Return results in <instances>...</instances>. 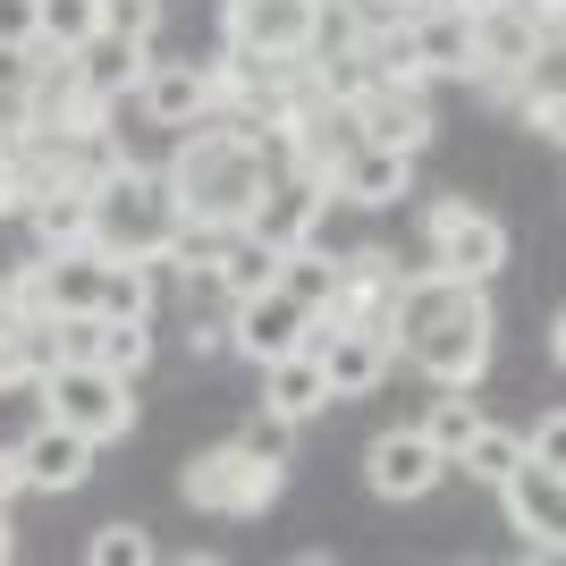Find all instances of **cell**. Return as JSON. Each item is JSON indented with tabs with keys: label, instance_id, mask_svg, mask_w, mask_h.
Returning a JSON list of instances; mask_svg holds the SVG:
<instances>
[{
	"label": "cell",
	"instance_id": "cell-1",
	"mask_svg": "<svg viewBox=\"0 0 566 566\" xmlns=\"http://www.w3.org/2000/svg\"><path fill=\"white\" fill-rule=\"evenodd\" d=\"M389 347H398V364H415L431 389H473L499 355L491 287L449 280V271H431V262H406L398 296H389Z\"/></svg>",
	"mask_w": 566,
	"mask_h": 566
},
{
	"label": "cell",
	"instance_id": "cell-2",
	"mask_svg": "<svg viewBox=\"0 0 566 566\" xmlns=\"http://www.w3.org/2000/svg\"><path fill=\"white\" fill-rule=\"evenodd\" d=\"M169 195H178V212L187 220H212V229H245L262 203V187L280 178V153L271 136H245L229 118H195L169 136V161H161Z\"/></svg>",
	"mask_w": 566,
	"mask_h": 566
},
{
	"label": "cell",
	"instance_id": "cell-3",
	"mask_svg": "<svg viewBox=\"0 0 566 566\" xmlns=\"http://www.w3.org/2000/svg\"><path fill=\"white\" fill-rule=\"evenodd\" d=\"M178 220H187V212H178L161 161L118 153V161L94 178V245H102V254H161Z\"/></svg>",
	"mask_w": 566,
	"mask_h": 566
},
{
	"label": "cell",
	"instance_id": "cell-4",
	"mask_svg": "<svg viewBox=\"0 0 566 566\" xmlns=\"http://www.w3.org/2000/svg\"><path fill=\"white\" fill-rule=\"evenodd\" d=\"M287 491V465L280 457H254L245 440H212L178 465V499L195 516H220V524H254L262 507H280Z\"/></svg>",
	"mask_w": 566,
	"mask_h": 566
},
{
	"label": "cell",
	"instance_id": "cell-5",
	"mask_svg": "<svg viewBox=\"0 0 566 566\" xmlns=\"http://www.w3.org/2000/svg\"><path fill=\"white\" fill-rule=\"evenodd\" d=\"M507 254H516V237H507V220L482 212L465 187L457 195H431L423 203V262L431 271H449V280H473L491 287L499 271H507Z\"/></svg>",
	"mask_w": 566,
	"mask_h": 566
},
{
	"label": "cell",
	"instance_id": "cell-6",
	"mask_svg": "<svg viewBox=\"0 0 566 566\" xmlns=\"http://www.w3.org/2000/svg\"><path fill=\"white\" fill-rule=\"evenodd\" d=\"M34 398H43V415H51V423L85 431L94 449H111V440H136V423H144L136 380L102 373V364H60V373H43V380H34Z\"/></svg>",
	"mask_w": 566,
	"mask_h": 566
},
{
	"label": "cell",
	"instance_id": "cell-7",
	"mask_svg": "<svg viewBox=\"0 0 566 566\" xmlns=\"http://www.w3.org/2000/svg\"><path fill=\"white\" fill-rule=\"evenodd\" d=\"M347 127L355 144H380V153H406V161H423L431 144H440V111H431V85H364L347 102Z\"/></svg>",
	"mask_w": 566,
	"mask_h": 566
},
{
	"label": "cell",
	"instance_id": "cell-8",
	"mask_svg": "<svg viewBox=\"0 0 566 566\" xmlns=\"http://www.w3.org/2000/svg\"><path fill=\"white\" fill-rule=\"evenodd\" d=\"M499 499H507V524H516V542H524V558H558L566 549V465L558 457H533L524 449V465L499 482Z\"/></svg>",
	"mask_w": 566,
	"mask_h": 566
},
{
	"label": "cell",
	"instance_id": "cell-9",
	"mask_svg": "<svg viewBox=\"0 0 566 566\" xmlns=\"http://www.w3.org/2000/svg\"><path fill=\"white\" fill-rule=\"evenodd\" d=\"M313 355H322V380H331V406L347 398H380L389 389V373H398V347H389V331H355V322H322L313 313Z\"/></svg>",
	"mask_w": 566,
	"mask_h": 566
},
{
	"label": "cell",
	"instance_id": "cell-10",
	"mask_svg": "<svg viewBox=\"0 0 566 566\" xmlns=\"http://www.w3.org/2000/svg\"><path fill=\"white\" fill-rule=\"evenodd\" d=\"M322 0H220V43L254 60H305Z\"/></svg>",
	"mask_w": 566,
	"mask_h": 566
},
{
	"label": "cell",
	"instance_id": "cell-11",
	"mask_svg": "<svg viewBox=\"0 0 566 566\" xmlns=\"http://www.w3.org/2000/svg\"><path fill=\"white\" fill-rule=\"evenodd\" d=\"M440 482H449V457L431 449L415 423L373 431V449H364V491H373V499H389V507H415V499H431Z\"/></svg>",
	"mask_w": 566,
	"mask_h": 566
},
{
	"label": "cell",
	"instance_id": "cell-12",
	"mask_svg": "<svg viewBox=\"0 0 566 566\" xmlns=\"http://www.w3.org/2000/svg\"><path fill=\"white\" fill-rule=\"evenodd\" d=\"M305 338H313V305L287 296V287H262V296L229 305V355H245V364H271V355L305 347Z\"/></svg>",
	"mask_w": 566,
	"mask_h": 566
},
{
	"label": "cell",
	"instance_id": "cell-13",
	"mask_svg": "<svg viewBox=\"0 0 566 566\" xmlns=\"http://www.w3.org/2000/svg\"><path fill=\"white\" fill-rule=\"evenodd\" d=\"M322 187H331V203H355V212H398L406 195H415V161L380 153V144H347Z\"/></svg>",
	"mask_w": 566,
	"mask_h": 566
},
{
	"label": "cell",
	"instance_id": "cell-14",
	"mask_svg": "<svg viewBox=\"0 0 566 566\" xmlns=\"http://www.w3.org/2000/svg\"><path fill=\"white\" fill-rule=\"evenodd\" d=\"M94 440H85V431H69V423H34L18 440V465H25V491H51V499H69V491H85V482H94Z\"/></svg>",
	"mask_w": 566,
	"mask_h": 566
},
{
	"label": "cell",
	"instance_id": "cell-15",
	"mask_svg": "<svg viewBox=\"0 0 566 566\" xmlns=\"http://www.w3.org/2000/svg\"><path fill=\"white\" fill-rule=\"evenodd\" d=\"M322 220H331V187L322 178H305V169H280L271 187H262V203H254V220L245 229L254 237H271V245H305V237H322Z\"/></svg>",
	"mask_w": 566,
	"mask_h": 566
},
{
	"label": "cell",
	"instance_id": "cell-16",
	"mask_svg": "<svg viewBox=\"0 0 566 566\" xmlns=\"http://www.w3.org/2000/svg\"><path fill=\"white\" fill-rule=\"evenodd\" d=\"M136 111H144V127H195V118H212V76H203V60H161L153 51V69H144V85H136Z\"/></svg>",
	"mask_w": 566,
	"mask_h": 566
},
{
	"label": "cell",
	"instance_id": "cell-17",
	"mask_svg": "<svg viewBox=\"0 0 566 566\" xmlns=\"http://www.w3.org/2000/svg\"><path fill=\"white\" fill-rule=\"evenodd\" d=\"M25 237H34V245H94V187H85V178H43V187L25 195Z\"/></svg>",
	"mask_w": 566,
	"mask_h": 566
},
{
	"label": "cell",
	"instance_id": "cell-18",
	"mask_svg": "<svg viewBox=\"0 0 566 566\" xmlns=\"http://www.w3.org/2000/svg\"><path fill=\"white\" fill-rule=\"evenodd\" d=\"M254 373H262L254 406H271V415H287V423L331 415V380H322V355L313 347H287V355H271V364H254Z\"/></svg>",
	"mask_w": 566,
	"mask_h": 566
},
{
	"label": "cell",
	"instance_id": "cell-19",
	"mask_svg": "<svg viewBox=\"0 0 566 566\" xmlns=\"http://www.w3.org/2000/svg\"><path fill=\"white\" fill-rule=\"evenodd\" d=\"M34 280L43 313H102V245H34Z\"/></svg>",
	"mask_w": 566,
	"mask_h": 566
},
{
	"label": "cell",
	"instance_id": "cell-20",
	"mask_svg": "<svg viewBox=\"0 0 566 566\" xmlns=\"http://www.w3.org/2000/svg\"><path fill=\"white\" fill-rule=\"evenodd\" d=\"M406 34H415V60H423L431 85H440V76H457V85H465V76H473V18H457V9L423 0V9L406 18Z\"/></svg>",
	"mask_w": 566,
	"mask_h": 566
},
{
	"label": "cell",
	"instance_id": "cell-21",
	"mask_svg": "<svg viewBox=\"0 0 566 566\" xmlns=\"http://www.w3.org/2000/svg\"><path fill=\"white\" fill-rule=\"evenodd\" d=\"M144 69H153V43H136V34H111V25H102L94 43H76V76H85L102 102H136Z\"/></svg>",
	"mask_w": 566,
	"mask_h": 566
},
{
	"label": "cell",
	"instance_id": "cell-22",
	"mask_svg": "<svg viewBox=\"0 0 566 566\" xmlns=\"http://www.w3.org/2000/svg\"><path fill=\"white\" fill-rule=\"evenodd\" d=\"M262 287H280V245L254 237V229H229V245L212 262V296L237 305V296H262Z\"/></svg>",
	"mask_w": 566,
	"mask_h": 566
},
{
	"label": "cell",
	"instance_id": "cell-23",
	"mask_svg": "<svg viewBox=\"0 0 566 566\" xmlns=\"http://www.w3.org/2000/svg\"><path fill=\"white\" fill-rule=\"evenodd\" d=\"M153 355H161V338H153L144 313H94V364H102V373L144 380V373H153Z\"/></svg>",
	"mask_w": 566,
	"mask_h": 566
},
{
	"label": "cell",
	"instance_id": "cell-24",
	"mask_svg": "<svg viewBox=\"0 0 566 566\" xmlns=\"http://www.w3.org/2000/svg\"><path fill=\"white\" fill-rule=\"evenodd\" d=\"M516 465H524V431L516 423H491V415H482V431L449 457V473H465V482H482V491H499Z\"/></svg>",
	"mask_w": 566,
	"mask_h": 566
},
{
	"label": "cell",
	"instance_id": "cell-25",
	"mask_svg": "<svg viewBox=\"0 0 566 566\" xmlns=\"http://www.w3.org/2000/svg\"><path fill=\"white\" fill-rule=\"evenodd\" d=\"M102 313H161V262L153 254H102Z\"/></svg>",
	"mask_w": 566,
	"mask_h": 566
},
{
	"label": "cell",
	"instance_id": "cell-26",
	"mask_svg": "<svg viewBox=\"0 0 566 566\" xmlns=\"http://www.w3.org/2000/svg\"><path fill=\"white\" fill-rule=\"evenodd\" d=\"M280 287H287V296H305V305L322 313V305H331V287H338V245H322V237L287 245V254H280Z\"/></svg>",
	"mask_w": 566,
	"mask_h": 566
},
{
	"label": "cell",
	"instance_id": "cell-27",
	"mask_svg": "<svg viewBox=\"0 0 566 566\" xmlns=\"http://www.w3.org/2000/svg\"><path fill=\"white\" fill-rule=\"evenodd\" d=\"M415 431H423L440 457H457L473 431H482V398H473V389H440V398L423 406V423H415Z\"/></svg>",
	"mask_w": 566,
	"mask_h": 566
},
{
	"label": "cell",
	"instance_id": "cell-28",
	"mask_svg": "<svg viewBox=\"0 0 566 566\" xmlns=\"http://www.w3.org/2000/svg\"><path fill=\"white\" fill-rule=\"evenodd\" d=\"M153 558H161V542H153V524H136V516H111V524L85 533V566H153Z\"/></svg>",
	"mask_w": 566,
	"mask_h": 566
},
{
	"label": "cell",
	"instance_id": "cell-29",
	"mask_svg": "<svg viewBox=\"0 0 566 566\" xmlns=\"http://www.w3.org/2000/svg\"><path fill=\"white\" fill-rule=\"evenodd\" d=\"M102 34V0H43V43L51 51H76Z\"/></svg>",
	"mask_w": 566,
	"mask_h": 566
},
{
	"label": "cell",
	"instance_id": "cell-30",
	"mask_svg": "<svg viewBox=\"0 0 566 566\" xmlns=\"http://www.w3.org/2000/svg\"><path fill=\"white\" fill-rule=\"evenodd\" d=\"M296 431H305V423H287V415H271V406H254L237 440H245V449H254V457H280V465H296Z\"/></svg>",
	"mask_w": 566,
	"mask_h": 566
},
{
	"label": "cell",
	"instance_id": "cell-31",
	"mask_svg": "<svg viewBox=\"0 0 566 566\" xmlns=\"http://www.w3.org/2000/svg\"><path fill=\"white\" fill-rule=\"evenodd\" d=\"M161 18H169V0H102V25L136 34V43H161Z\"/></svg>",
	"mask_w": 566,
	"mask_h": 566
},
{
	"label": "cell",
	"instance_id": "cell-32",
	"mask_svg": "<svg viewBox=\"0 0 566 566\" xmlns=\"http://www.w3.org/2000/svg\"><path fill=\"white\" fill-rule=\"evenodd\" d=\"M0 43L9 51L43 43V0H0Z\"/></svg>",
	"mask_w": 566,
	"mask_h": 566
},
{
	"label": "cell",
	"instance_id": "cell-33",
	"mask_svg": "<svg viewBox=\"0 0 566 566\" xmlns=\"http://www.w3.org/2000/svg\"><path fill=\"white\" fill-rule=\"evenodd\" d=\"M187 355L195 364H220V355H229V313H220V322L212 313H187Z\"/></svg>",
	"mask_w": 566,
	"mask_h": 566
},
{
	"label": "cell",
	"instance_id": "cell-34",
	"mask_svg": "<svg viewBox=\"0 0 566 566\" xmlns=\"http://www.w3.org/2000/svg\"><path fill=\"white\" fill-rule=\"evenodd\" d=\"M524 449H533V457H558V465H566V406H542V423L524 431Z\"/></svg>",
	"mask_w": 566,
	"mask_h": 566
},
{
	"label": "cell",
	"instance_id": "cell-35",
	"mask_svg": "<svg viewBox=\"0 0 566 566\" xmlns=\"http://www.w3.org/2000/svg\"><path fill=\"white\" fill-rule=\"evenodd\" d=\"M25 85H34V43H25V51L0 43V94H25Z\"/></svg>",
	"mask_w": 566,
	"mask_h": 566
},
{
	"label": "cell",
	"instance_id": "cell-36",
	"mask_svg": "<svg viewBox=\"0 0 566 566\" xmlns=\"http://www.w3.org/2000/svg\"><path fill=\"white\" fill-rule=\"evenodd\" d=\"M25 499V465H18V449H0V507H18Z\"/></svg>",
	"mask_w": 566,
	"mask_h": 566
},
{
	"label": "cell",
	"instance_id": "cell-37",
	"mask_svg": "<svg viewBox=\"0 0 566 566\" xmlns=\"http://www.w3.org/2000/svg\"><path fill=\"white\" fill-rule=\"evenodd\" d=\"M440 9H457V18H491L499 0H440Z\"/></svg>",
	"mask_w": 566,
	"mask_h": 566
},
{
	"label": "cell",
	"instance_id": "cell-38",
	"mask_svg": "<svg viewBox=\"0 0 566 566\" xmlns=\"http://www.w3.org/2000/svg\"><path fill=\"white\" fill-rule=\"evenodd\" d=\"M18 558V524H9V507H0V566Z\"/></svg>",
	"mask_w": 566,
	"mask_h": 566
},
{
	"label": "cell",
	"instance_id": "cell-39",
	"mask_svg": "<svg viewBox=\"0 0 566 566\" xmlns=\"http://www.w3.org/2000/svg\"><path fill=\"white\" fill-rule=\"evenodd\" d=\"M380 9H398V18H415V9H423V0H380Z\"/></svg>",
	"mask_w": 566,
	"mask_h": 566
}]
</instances>
